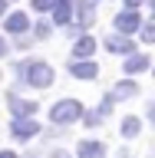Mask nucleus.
I'll use <instances>...</instances> for the list:
<instances>
[{"label":"nucleus","instance_id":"18","mask_svg":"<svg viewBox=\"0 0 155 158\" xmlns=\"http://www.w3.org/2000/svg\"><path fill=\"white\" fill-rule=\"evenodd\" d=\"M46 33H50V23H46V20H43V23H37V36L43 40V36H46Z\"/></svg>","mask_w":155,"mask_h":158},{"label":"nucleus","instance_id":"5","mask_svg":"<svg viewBox=\"0 0 155 158\" xmlns=\"http://www.w3.org/2000/svg\"><path fill=\"white\" fill-rule=\"evenodd\" d=\"M10 132H13V138H20V142H27V138H33L40 132L37 122L33 118H13V125H10Z\"/></svg>","mask_w":155,"mask_h":158},{"label":"nucleus","instance_id":"11","mask_svg":"<svg viewBox=\"0 0 155 158\" xmlns=\"http://www.w3.org/2000/svg\"><path fill=\"white\" fill-rule=\"evenodd\" d=\"M69 17H73V3L69 0H56L53 3V23H66Z\"/></svg>","mask_w":155,"mask_h":158},{"label":"nucleus","instance_id":"21","mask_svg":"<svg viewBox=\"0 0 155 158\" xmlns=\"http://www.w3.org/2000/svg\"><path fill=\"white\" fill-rule=\"evenodd\" d=\"M3 13H7V0H0V17H3Z\"/></svg>","mask_w":155,"mask_h":158},{"label":"nucleus","instance_id":"17","mask_svg":"<svg viewBox=\"0 0 155 158\" xmlns=\"http://www.w3.org/2000/svg\"><path fill=\"white\" fill-rule=\"evenodd\" d=\"M53 3H56V0H33V7H37V10H50Z\"/></svg>","mask_w":155,"mask_h":158},{"label":"nucleus","instance_id":"10","mask_svg":"<svg viewBox=\"0 0 155 158\" xmlns=\"http://www.w3.org/2000/svg\"><path fill=\"white\" fill-rule=\"evenodd\" d=\"M69 73H73V76L76 79H96V63H76V59H73V63H69Z\"/></svg>","mask_w":155,"mask_h":158},{"label":"nucleus","instance_id":"22","mask_svg":"<svg viewBox=\"0 0 155 158\" xmlns=\"http://www.w3.org/2000/svg\"><path fill=\"white\" fill-rule=\"evenodd\" d=\"M0 158H17V155H13V152H0Z\"/></svg>","mask_w":155,"mask_h":158},{"label":"nucleus","instance_id":"13","mask_svg":"<svg viewBox=\"0 0 155 158\" xmlns=\"http://www.w3.org/2000/svg\"><path fill=\"white\" fill-rule=\"evenodd\" d=\"M73 53H76L79 59L93 56V53H96V40H93V36H83V40H79V43H76V49H73Z\"/></svg>","mask_w":155,"mask_h":158},{"label":"nucleus","instance_id":"1","mask_svg":"<svg viewBox=\"0 0 155 158\" xmlns=\"http://www.w3.org/2000/svg\"><path fill=\"white\" fill-rule=\"evenodd\" d=\"M17 73L27 79L30 86H37V89H46L50 82H53V69H50L46 63H40V59H33V63H20Z\"/></svg>","mask_w":155,"mask_h":158},{"label":"nucleus","instance_id":"7","mask_svg":"<svg viewBox=\"0 0 155 158\" xmlns=\"http://www.w3.org/2000/svg\"><path fill=\"white\" fill-rule=\"evenodd\" d=\"M106 49H112V53H136V43L129 36H122V33H116V36H106Z\"/></svg>","mask_w":155,"mask_h":158},{"label":"nucleus","instance_id":"6","mask_svg":"<svg viewBox=\"0 0 155 158\" xmlns=\"http://www.w3.org/2000/svg\"><path fill=\"white\" fill-rule=\"evenodd\" d=\"M10 109H13V115H17V118H30L33 112H37V102L20 99V96H10Z\"/></svg>","mask_w":155,"mask_h":158},{"label":"nucleus","instance_id":"16","mask_svg":"<svg viewBox=\"0 0 155 158\" xmlns=\"http://www.w3.org/2000/svg\"><path fill=\"white\" fill-rule=\"evenodd\" d=\"M142 40H145V43L155 40V23H142Z\"/></svg>","mask_w":155,"mask_h":158},{"label":"nucleus","instance_id":"20","mask_svg":"<svg viewBox=\"0 0 155 158\" xmlns=\"http://www.w3.org/2000/svg\"><path fill=\"white\" fill-rule=\"evenodd\" d=\"M126 3H129V10H136L139 3H142V0H126Z\"/></svg>","mask_w":155,"mask_h":158},{"label":"nucleus","instance_id":"14","mask_svg":"<svg viewBox=\"0 0 155 158\" xmlns=\"http://www.w3.org/2000/svg\"><path fill=\"white\" fill-rule=\"evenodd\" d=\"M139 125H142V122H139V118H126V122H122V135H126V138L139 135Z\"/></svg>","mask_w":155,"mask_h":158},{"label":"nucleus","instance_id":"12","mask_svg":"<svg viewBox=\"0 0 155 158\" xmlns=\"http://www.w3.org/2000/svg\"><path fill=\"white\" fill-rule=\"evenodd\" d=\"M142 69H149V56L145 53H132L126 59V73H142Z\"/></svg>","mask_w":155,"mask_h":158},{"label":"nucleus","instance_id":"19","mask_svg":"<svg viewBox=\"0 0 155 158\" xmlns=\"http://www.w3.org/2000/svg\"><path fill=\"white\" fill-rule=\"evenodd\" d=\"M3 53H7V40L0 36V56H3Z\"/></svg>","mask_w":155,"mask_h":158},{"label":"nucleus","instance_id":"4","mask_svg":"<svg viewBox=\"0 0 155 158\" xmlns=\"http://www.w3.org/2000/svg\"><path fill=\"white\" fill-rule=\"evenodd\" d=\"M139 27H142V17H139L136 10H126V13H119V17H116V30L122 33V36H129V33H136Z\"/></svg>","mask_w":155,"mask_h":158},{"label":"nucleus","instance_id":"3","mask_svg":"<svg viewBox=\"0 0 155 158\" xmlns=\"http://www.w3.org/2000/svg\"><path fill=\"white\" fill-rule=\"evenodd\" d=\"M73 10H76V27L79 30H89L93 20H96V0H69Z\"/></svg>","mask_w":155,"mask_h":158},{"label":"nucleus","instance_id":"8","mask_svg":"<svg viewBox=\"0 0 155 158\" xmlns=\"http://www.w3.org/2000/svg\"><path fill=\"white\" fill-rule=\"evenodd\" d=\"M27 27H30V20H27V13H23V10H17V13H10V17H7V30H10V33L23 36V33H27Z\"/></svg>","mask_w":155,"mask_h":158},{"label":"nucleus","instance_id":"9","mask_svg":"<svg viewBox=\"0 0 155 158\" xmlns=\"http://www.w3.org/2000/svg\"><path fill=\"white\" fill-rule=\"evenodd\" d=\"M76 155L79 158H102L106 155V145H102V142H79Z\"/></svg>","mask_w":155,"mask_h":158},{"label":"nucleus","instance_id":"15","mask_svg":"<svg viewBox=\"0 0 155 158\" xmlns=\"http://www.w3.org/2000/svg\"><path fill=\"white\" fill-rule=\"evenodd\" d=\"M136 92H139L136 82H119V86H116V96H122V99H126V96H136Z\"/></svg>","mask_w":155,"mask_h":158},{"label":"nucleus","instance_id":"2","mask_svg":"<svg viewBox=\"0 0 155 158\" xmlns=\"http://www.w3.org/2000/svg\"><path fill=\"white\" fill-rule=\"evenodd\" d=\"M76 118H83V102H76V99H63L50 109V122H56V125H69Z\"/></svg>","mask_w":155,"mask_h":158},{"label":"nucleus","instance_id":"23","mask_svg":"<svg viewBox=\"0 0 155 158\" xmlns=\"http://www.w3.org/2000/svg\"><path fill=\"white\" fill-rule=\"evenodd\" d=\"M53 158H69V155H66V152H53Z\"/></svg>","mask_w":155,"mask_h":158}]
</instances>
